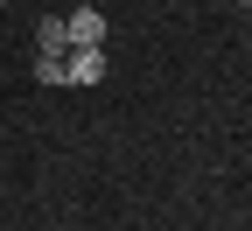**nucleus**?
<instances>
[{
    "label": "nucleus",
    "instance_id": "f257e3e1",
    "mask_svg": "<svg viewBox=\"0 0 252 231\" xmlns=\"http://www.w3.org/2000/svg\"><path fill=\"white\" fill-rule=\"evenodd\" d=\"M63 42H70V49H98V42H105V14H98V7L63 14Z\"/></svg>",
    "mask_w": 252,
    "mask_h": 231
},
{
    "label": "nucleus",
    "instance_id": "f03ea898",
    "mask_svg": "<svg viewBox=\"0 0 252 231\" xmlns=\"http://www.w3.org/2000/svg\"><path fill=\"white\" fill-rule=\"evenodd\" d=\"M105 77V56L98 49H70L63 56V84H98Z\"/></svg>",
    "mask_w": 252,
    "mask_h": 231
},
{
    "label": "nucleus",
    "instance_id": "7ed1b4c3",
    "mask_svg": "<svg viewBox=\"0 0 252 231\" xmlns=\"http://www.w3.org/2000/svg\"><path fill=\"white\" fill-rule=\"evenodd\" d=\"M35 49H70V42H63V14H42L35 21Z\"/></svg>",
    "mask_w": 252,
    "mask_h": 231
},
{
    "label": "nucleus",
    "instance_id": "20e7f679",
    "mask_svg": "<svg viewBox=\"0 0 252 231\" xmlns=\"http://www.w3.org/2000/svg\"><path fill=\"white\" fill-rule=\"evenodd\" d=\"M63 56H70V49H35V77L42 84H63Z\"/></svg>",
    "mask_w": 252,
    "mask_h": 231
},
{
    "label": "nucleus",
    "instance_id": "39448f33",
    "mask_svg": "<svg viewBox=\"0 0 252 231\" xmlns=\"http://www.w3.org/2000/svg\"><path fill=\"white\" fill-rule=\"evenodd\" d=\"M0 7H7V0H0Z\"/></svg>",
    "mask_w": 252,
    "mask_h": 231
},
{
    "label": "nucleus",
    "instance_id": "423d86ee",
    "mask_svg": "<svg viewBox=\"0 0 252 231\" xmlns=\"http://www.w3.org/2000/svg\"><path fill=\"white\" fill-rule=\"evenodd\" d=\"M245 7H252V0H245Z\"/></svg>",
    "mask_w": 252,
    "mask_h": 231
}]
</instances>
